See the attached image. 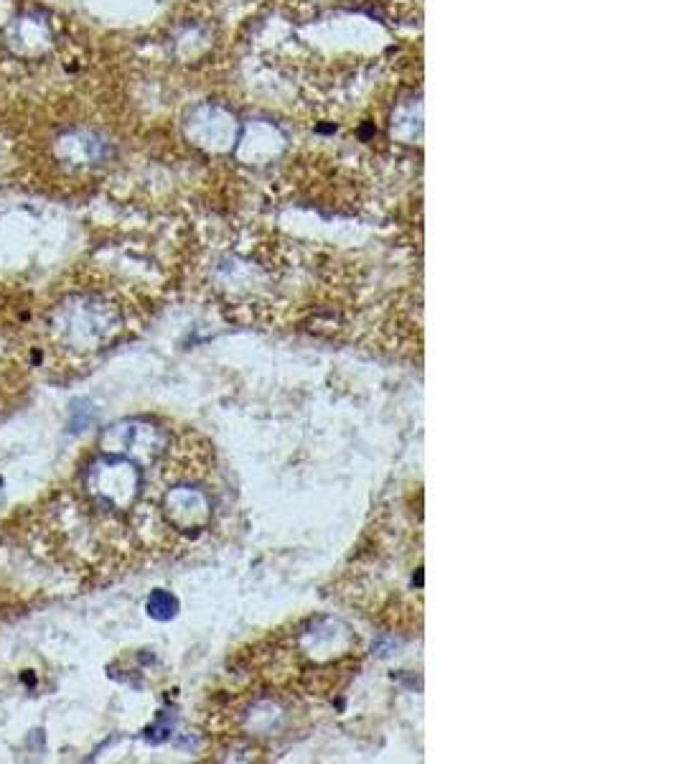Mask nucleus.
Here are the masks:
<instances>
[{
    "label": "nucleus",
    "mask_w": 679,
    "mask_h": 764,
    "mask_svg": "<svg viewBox=\"0 0 679 764\" xmlns=\"http://www.w3.org/2000/svg\"><path fill=\"white\" fill-rule=\"evenodd\" d=\"M148 612L156 619H171L176 614V599H173L168 591H156L148 599Z\"/></svg>",
    "instance_id": "obj_1"
}]
</instances>
